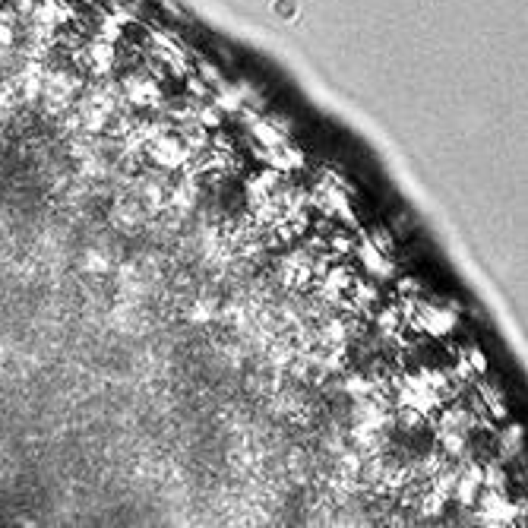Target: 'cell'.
Instances as JSON below:
<instances>
[{"label":"cell","mask_w":528,"mask_h":528,"mask_svg":"<svg viewBox=\"0 0 528 528\" xmlns=\"http://www.w3.org/2000/svg\"><path fill=\"white\" fill-rule=\"evenodd\" d=\"M360 260H364V266H367L370 273H376V275H386V273H389V263H386V260L376 253L374 247H364V250H360Z\"/></svg>","instance_id":"cell-2"},{"label":"cell","mask_w":528,"mask_h":528,"mask_svg":"<svg viewBox=\"0 0 528 528\" xmlns=\"http://www.w3.org/2000/svg\"><path fill=\"white\" fill-rule=\"evenodd\" d=\"M421 323L431 329L433 336H443V332H449V329H452L456 317H452V313H446V310H437V307H427L424 317H421Z\"/></svg>","instance_id":"cell-1"}]
</instances>
